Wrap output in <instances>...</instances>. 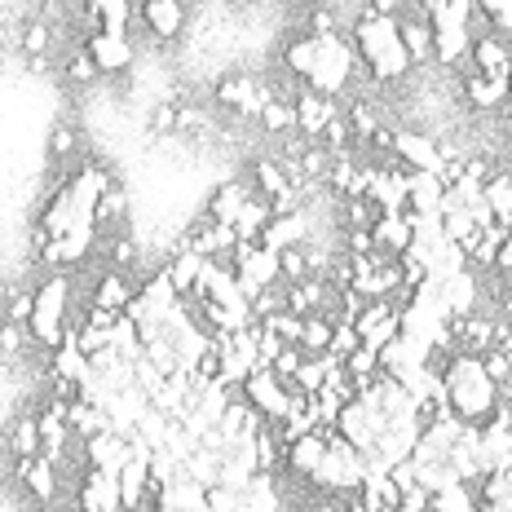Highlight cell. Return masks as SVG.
I'll list each match as a JSON object with an SVG mask.
<instances>
[{
  "mask_svg": "<svg viewBox=\"0 0 512 512\" xmlns=\"http://www.w3.org/2000/svg\"><path fill=\"white\" fill-rule=\"evenodd\" d=\"M18 477H23L27 495L40 499V504H53V499H58V468H53V464L23 460V464H18Z\"/></svg>",
  "mask_w": 512,
  "mask_h": 512,
  "instance_id": "22",
  "label": "cell"
},
{
  "mask_svg": "<svg viewBox=\"0 0 512 512\" xmlns=\"http://www.w3.org/2000/svg\"><path fill=\"white\" fill-rule=\"evenodd\" d=\"M261 128H270V133H287V128H296V106L292 102H279V98H270L261 106Z\"/></svg>",
  "mask_w": 512,
  "mask_h": 512,
  "instance_id": "38",
  "label": "cell"
},
{
  "mask_svg": "<svg viewBox=\"0 0 512 512\" xmlns=\"http://www.w3.org/2000/svg\"><path fill=\"white\" fill-rule=\"evenodd\" d=\"M137 18L159 40H177L181 27H186V5H177V0H146V5H137Z\"/></svg>",
  "mask_w": 512,
  "mask_h": 512,
  "instance_id": "11",
  "label": "cell"
},
{
  "mask_svg": "<svg viewBox=\"0 0 512 512\" xmlns=\"http://www.w3.org/2000/svg\"><path fill=\"white\" fill-rule=\"evenodd\" d=\"M301 362H305V354H301V345H287L283 354H279V362H274V376H279L283 384H292L296 380V371H301Z\"/></svg>",
  "mask_w": 512,
  "mask_h": 512,
  "instance_id": "47",
  "label": "cell"
},
{
  "mask_svg": "<svg viewBox=\"0 0 512 512\" xmlns=\"http://www.w3.org/2000/svg\"><path fill=\"white\" fill-rule=\"evenodd\" d=\"M345 376L354 380V389H358V384H367V380H376L380 376V354H376V349H367V345H358L354 354L345 358Z\"/></svg>",
  "mask_w": 512,
  "mask_h": 512,
  "instance_id": "35",
  "label": "cell"
},
{
  "mask_svg": "<svg viewBox=\"0 0 512 512\" xmlns=\"http://www.w3.org/2000/svg\"><path fill=\"white\" fill-rule=\"evenodd\" d=\"M442 393H446L451 415L464 424L486 420V415L499 407V389L490 384L482 358H468V354H455L451 367L442 371Z\"/></svg>",
  "mask_w": 512,
  "mask_h": 512,
  "instance_id": "1",
  "label": "cell"
},
{
  "mask_svg": "<svg viewBox=\"0 0 512 512\" xmlns=\"http://www.w3.org/2000/svg\"><path fill=\"white\" fill-rule=\"evenodd\" d=\"M239 504H243V495H234V490H226V486L208 490V512H239Z\"/></svg>",
  "mask_w": 512,
  "mask_h": 512,
  "instance_id": "50",
  "label": "cell"
},
{
  "mask_svg": "<svg viewBox=\"0 0 512 512\" xmlns=\"http://www.w3.org/2000/svg\"><path fill=\"white\" fill-rule=\"evenodd\" d=\"M252 177H256V190H261V199H279L283 190H292V181H287V173L279 168V159H256Z\"/></svg>",
  "mask_w": 512,
  "mask_h": 512,
  "instance_id": "32",
  "label": "cell"
},
{
  "mask_svg": "<svg viewBox=\"0 0 512 512\" xmlns=\"http://www.w3.org/2000/svg\"><path fill=\"white\" fill-rule=\"evenodd\" d=\"M336 102L332 98H318L314 89H305L301 98H296V128H301L305 137H323L327 133V124L336 120Z\"/></svg>",
  "mask_w": 512,
  "mask_h": 512,
  "instance_id": "13",
  "label": "cell"
},
{
  "mask_svg": "<svg viewBox=\"0 0 512 512\" xmlns=\"http://www.w3.org/2000/svg\"><path fill=\"white\" fill-rule=\"evenodd\" d=\"M371 239H376V252H384V256H407L411 243H415V234L407 226V217H376Z\"/></svg>",
  "mask_w": 512,
  "mask_h": 512,
  "instance_id": "20",
  "label": "cell"
},
{
  "mask_svg": "<svg viewBox=\"0 0 512 512\" xmlns=\"http://www.w3.org/2000/svg\"><path fill=\"white\" fill-rule=\"evenodd\" d=\"M168 429H173V420H168V415H159V411L151 407V411L142 415V424H137V442H146L151 451H164Z\"/></svg>",
  "mask_w": 512,
  "mask_h": 512,
  "instance_id": "37",
  "label": "cell"
},
{
  "mask_svg": "<svg viewBox=\"0 0 512 512\" xmlns=\"http://www.w3.org/2000/svg\"><path fill=\"white\" fill-rule=\"evenodd\" d=\"M442 190H446V181L437 173H407V212L437 217V208H442Z\"/></svg>",
  "mask_w": 512,
  "mask_h": 512,
  "instance_id": "14",
  "label": "cell"
},
{
  "mask_svg": "<svg viewBox=\"0 0 512 512\" xmlns=\"http://www.w3.org/2000/svg\"><path fill=\"white\" fill-rule=\"evenodd\" d=\"M89 58H93V67H98L102 76H120V71L133 67L137 49H133V40L128 36H102V31H93L89 36Z\"/></svg>",
  "mask_w": 512,
  "mask_h": 512,
  "instance_id": "8",
  "label": "cell"
},
{
  "mask_svg": "<svg viewBox=\"0 0 512 512\" xmlns=\"http://www.w3.org/2000/svg\"><path fill=\"white\" fill-rule=\"evenodd\" d=\"M80 508L84 512H124L120 477L115 473H89L84 486H80Z\"/></svg>",
  "mask_w": 512,
  "mask_h": 512,
  "instance_id": "10",
  "label": "cell"
},
{
  "mask_svg": "<svg viewBox=\"0 0 512 512\" xmlns=\"http://www.w3.org/2000/svg\"><path fill=\"white\" fill-rule=\"evenodd\" d=\"M358 345H362V340H358V327H354V323H336V327H332V349H327V354H336L340 362H345Z\"/></svg>",
  "mask_w": 512,
  "mask_h": 512,
  "instance_id": "44",
  "label": "cell"
},
{
  "mask_svg": "<svg viewBox=\"0 0 512 512\" xmlns=\"http://www.w3.org/2000/svg\"><path fill=\"white\" fill-rule=\"evenodd\" d=\"M429 508L433 512H477V495H473V486H446V490H437V495L429 499Z\"/></svg>",
  "mask_w": 512,
  "mask_h": 512,
  "instance_id": "34",
  "label": "cell"
},
{
  "mask_svg": "<svg viewBox=\"0 0 512 512\" xmlns=\"http://www.w3.org/2000/svg\"><path fill=\"white\" fill-rule=\"evenodd\" d=\"M336 433L345 437L354 451H371L376 446V424H371V415L358 407V402H349V407H340V415H336Z\"/></svg>",
  "mask_w": 512,
  "mask_h": 512,
  "instance_id": "15",
  "label": "cell"
},
{
  "mask_svg": "<svg viewBox=\"0 0 512 512\" xmlns=\"http://www.w3.org/2000/svg\"><path fill=\"white\" fill-rule=\"evenodd\" d=\"M512 473V411L499 407L495 424L482 429V477Z\"/></svg>",
  "mask_w": 512,
  "mask_h": 512,
  "instance_id": "6",
  "label": "cell"
},
{
  "mask_svg": "<svg viewBox=\"0 0 512 512\" xmlns=\"http://www.w3.org/2000/svg\"><path fill=\"white\" fill-rule=\"evenodd\" d=\"M442 305H446V314H451V323H455V318L473 314V305H477V274L464 270V274H455V279H446L442 283Z\"/></svg>",
  "mask_w": 512,
  "mask_h": 512,
  "instance_id": "21",
  "label": "cell"
},
{
  "mask_svg": "<svg viewBox=\"0 0 512 512\" xmlns=\"http://www.w3.org/2000/svg\"><path fill=\"white\" fill-rule=\"evenodd\" d=\"M314 71H309V89L318 93V98H340V93L354 84V67H358V53L354 45H349L340 31H332V36H314Z\"/></svg>",
  "mask_w": 512,
  "mask_h": 512,
  "instance_id": "2",
  "label": "cell"
},
{
  "mask_svg": "<svg viewBox=\"0 0 512 512\" xmlns=\"http://www.w3.org/2000/svg\"><path fill=\"white\" fill-rule=\"evenodd\" d=\"M199 270H204V256H199V252H190L186 243H181V252H173V261H168V279H173V287H177V296H181V301H186V296L195 292Z\"/></svg>",
  "mask_w": 512,
  "mask_h": 512,
  "instance_id": "26",
  "label": "cell"
},
{
  "mask_svg": "<svg viewBox=\"0 0 512 512\" xmlns=\"http://www.w3.org/2000/svg\"><path fill=\"white\" fill-rule=\"evenodd\" d=\"M279 265H283V279H287V287H292V283H305V279H309V256H305V243H301V248H287V252H279Z\"/></svg>",
  "mask_w": 512,
  "mask_h": 512,
  "instance_id": "42",
  "label": "cell"
},
{
  "mask_svg": "<svg viewBox=\"0 0 512 512\" xmlns=\"http://www.w3.org/2000/svg\"><path fill=\"white\" fill-rule=\"evenodd\" d=\"M464 53H473V36H468V27H442V31H433V58L437 62H460Z\"/></svg>",
  "mask_w": 512,
  "mask_h": 512,
  "instance_id": "29",
  "label": "cell"
},
{
  "mask_svg": "<svg viewBox=\"0 0 512 512\" xmlns=\"http://www.w3.org/2000/svg\"><path fill=\"white\" fill-rule=\"evenodd\" d=\"M5 446L18 455V464H23V460H40V424H36V415H23V420L9 424Z\"/></svg>",
  "mask_w": 512,
  "mask_h": 512,
  "instance_id": "27",
  "label": "cell"
},
{
  "mask_svg": "<svg viewBox=\"0 0 512 512\" xmlns=\"http://www.w3.org/2000/svg\"><path fill=\"white\" fill-rule=\"evenodd\" d=\"M18 45L27 49V58H40V53H49V45H53V27L45 18H31L23 27V36H18Z\"/></svg>",
  "mask_w": 512,
  "mask_h": 512,
  "instance_id": "39",
  "label": "cell"
},
{
  "mask_svg": "<svg viewBox=\"0 0 512 512\" xmlns=\"http://www.w3.org/2000/svg\"><path fill=\"white\" fill-rule=\"evenodd\" d=\"M305 239H309V217L301 208V212H292V217H274L261 234V248L265 252H287V248H301Z\"/></svg>",
  "mask_w": 512,
  "mask_h": 512,
  "instance_id": "12",
  "label": "cell"
},
{
  "mask_svg": "<svg viewBox=\"0 0 512 512\" xmlns=\"http://www.w3.org/2000/svg\"><path fill=\"white\" fill-rule=\"evenodd\" d=\"M495 270H512V230H508V239H504V248H499V256H495Z\"/></svg>",
  "mask_w": 512,
  "mask_h": 512,
  "instance_id": "53",
  "label": "cell"
},
{
  "mask_svg": "<svg viewBox=\"0 0 512 512\" xmlns=\"http://www.w3.org/2000/svg\"><path fill=\"white\" fill-rule=\"evenodd\" d=\"M9 45H18V40H14V31H9V23H0V49H9Z\"/></svg>",
  "mask_w": 512,
  "mask_h": 512,
  "instance_id": "54",
  "label": "cell"
},
{
  "mask_svg": "<svg viewBox=\"0 0 512 512\" xmlns=\"http://www.w3.org/2000/svg\"><path fill=\"white\" fill-rule=\"evenodd\" d=\"M398 36H402V49H407L411 62L433 58V27H429V18H424V9L420 14H398Z\"/></svg>",
  "mask_w": 512,
  "mask_h": 512,
  "instance_id": "16",
  "label": "cell"
},
{
  "mask_svg": "<svg viewBox=\"0 0 512 512\" xmlns=\"http://www.w3.org/2000/svg\"><path fill=\"white\" fill-rule=\"evenodd\" d=\"M482 199L490 204V212H495V221H504V226H512V173H495V177H486Z\"/></svg>",
  "mask_w": 512,
  "mask_h": 512,
  "instance_id": "31",
  "label": "cell"
},
{
  "mask_svg": "<svg viewBox=\"0 0 512 512\" xmlns=\"http://www.w3.org/2000/svg\"><path fill=\"white\" fill-rule=\"evenodd\" d=\"M67 318H71V279L67 274H49V279L36 287V309H31L27 332L36 345L58 349L62 336H67Z\"/></svg>",
  "mask_w": 512,
  "mask_h": 512,
  "instance_id": "3",
  "label": "cell"
},
{
  "mask_svg": "<svg viewBox=\"0 0 512 512\" xmlns=\"http://www.w3.org/2000/svg\"><path fill=\"white\" fill-rule=\"evenodd\" d=\"M49 151H53V159H67L71 151H76V133H71L67 124H62V128H53V137H49Z\"/></svg>",
  "mask_w": 512,
  "mask_h": 512,
  "instance_id": "52",
  "label": "cell"
},
{
  "mask_svg": "<svg viewBox=\"0 0 512 512\" xmlns=\"http://www.w3.org/2000/svg\"><path fill=\"white\" fill-rule=\"evenodd\" d=\"M508 76L512 71H499V76H468V84H464V93H468V102L473 106H482V111H495L499 102L508 98Z\"/></svg>",
  "mask_w": 512,
  "mask_h": 512,
  "instance_id": "23",
  "label": "cell"
},
{
  "mask_svg": "<svg viewBox=\"0 0 512 512\" xmlns=\"http://www.w3.org/2000/svg\"><path fill=\"white\" fill-rule=\"evenodd\" d=\"M323 455H327V442H323V433H309L301 437V442H292L283 451V468H292L296 477H314L318 473V464H323Z\"/></svg>",
  "mask_w": 512,
  "mask_h": 512,
  "instance_id": "18",
  "label": "cell"
},
{
  "mask_svg": "<svg viewBox=\"0 0 512 512\" xmlns=\"http://www.w3.org/2000/svg\"><path fill=\"white\" fill-rule=\"evenodd\" d=\"M146 362H151V367H155L164 380L181 371V358H177V349L168 345V340H155V345H146Z\"/></svg>",
  "mask_w": 512,
  "mask_h": 512,
  "instance_id": "40",
  "label": "cell"
},
{
  "mask_svg": "<svg viewBox=\"0 0 512 512\" xmlns=\"http://www.w3.org/2000/svg\"><path fill=\"white\" fill-rule=\"evenodd\" d=\"M243 402H248L261 420H287V384L274 376L270 367L252 371V376L243 380Z\"/></svg>",
  "mask_w": 512,
  "mask_h": 512,
  "instance_id": "4",
  "label": "cell"
},
{
  "mask_svg": "<svg viewBox=\"0 0 512 512\" xmlns=\"http://www.w3.org/2000/svg\"><path fill=\"white\" fill-rule=\"evenodd\" d=\"M177 111H181V106L159 102L155 115H151V133H173V128H177Z\"/></svg>",
  "mask_w": 512,
  "mask_h": 512,
  "instance_id": "51",
  "label": "cell"
},
{
  "mask_svg": "<svg viewBox=\"0 0 512 512\" xmlns=\"http://www.w3.org/2000/svg\"><path fill=\"white\" fill-rule=\"evenodd\" d=\"M27 327H18V323H0V354L5 358H18L27 349Z\"/></svg>",
  "mask_w": 512,
  "mask_h": 512,
  "instance_id": "46",
  "label": "cell"
},
{
  "mask_svg": "<svg viewBox=\"0 0 512 512\" xmlns=\"http://www.w3.org/2000/svg\"><path fill=\"white\" fill-rule=\"evenodd\" d=\"M482 367H486V376H490L495 389H499V380H512V354H508V349H499V354H486Z\"/></svg>",
  "mask_w": 512,
  "mask_h": 512,
  "instance_id": "49",
  "label": "cell"
},
{
  "mask_svg": "<svg viewBox=\"0 0 512 512\" xmlns=\"http://www.w3.org/2000/svg\"><path fill=\"white\" fill-rule=\"evenodd\" d=\"M468 58L477 62L482 76H499V71H512V49L504 45V36H482L473 40V53Z\"/></svg>",
  "mask_w": 512,
  "mask_h": 512,
  "instance_id": "24",
  "label": "cell"
},
{
  "mask_svg": "<svg viewBox=\"0 0 512 512\" xmlns=\"http://www.w3.org/2000/svg\"><path fill=\"white\" fill-rule=\"evenodd\" d=\"M98 76H102V71L93 67L89 49H84V53H71V58H67V80H71V84H93Z\"/></svg>",
  "mask_w": 512,
  "mask_h": 512,
  "instance_id": "45",
  "label": "cell"
},
{
  "mask_svg": "<svg viewBox=\"0 0 512 512\" xmlns=\"http://www.w3.org/2000/svg\"><path fill=\"white\" fill-rule=\"evenodd\" d=\"M482 9L490 18V27H495V36L499 31H512V0H482Z\"/></svg>",
  "mask_w": 512,
  "mask_h": 512,
  "instance_id": "48",
  "label": "cell"
},
{
  "mask_svg": "<svg viewBox=\"0 0 512 512\" xmlns=\"http://www.w3.org/2000/svg\"><path fill=\"white\" fill-rule=\"evenodd\" d=\"M124 212H128V190H124V186H111V190L102 195L98 212H93V230H111V226H120Z\"/></svg>",
  "mask_w": 512,
  "mask_h": 512,
  "instance_id": "33",
  "label": "cell"
},
{
  "mask_svg": "<svg viewBox=\"0 0 512 512\" xmlns=\"http://www.w3.org/2000/svg\"><path fill=\"white\" fill-rule=\"evenodd\" d=\"M93 243H98V230H93V226H76L71 234H62V239H49V243H45V252H36V261L62 274V265L84 261Z\"/></svg>",
  "mask_w": 512,
  "mask_h": 512,
  "instance_id": "7",
  "label": "cell"
},
{
  "mask_svg": "<svg viewBox=\"0 0 512 512\" xmlns=\"http://www.w3.org/2000/svg\"><path fill=\"white\" fill-rule=\"evenodd\" d=\"M0 495H5V482H0Z\"/></svg>",
  "mask_w": 512,
  "mask_h": 512,
  "instance_id": "55",
  "label": "cell"
},
{
  "mask_svg": "<svg viewBox=\"0 0 512 512\" xmlns=\"http://www.w3.org/2000/svg\"><path fill=\"white\" fill-rule=\"evenodd\" d=\"M323 380H327V371H323V362H318V358H305L301 362V371H296V389H301V393H309V398H314V393L318 389H323Z\"/></svg>",
  "mask_w": 512,
  "mask_h": 512,
  "instance_id": "43",
  "label": "cell"
},
{
  "mask_svg": "<svg viewBox=\"0 0 512 512\" xmlns=\"http://www.w3.org/2000/svg\"><path fill=\"white\" fill-rule=\"evenodd\" d=\"M84 460L93 464V473H115L120 477V468L133 460V446H128L124 437H115V433H98V437L84 442Z\"/></svg>",
  "mask_w": 512,
  "mask_h": 512,
  "instance_id": "9",
  "label": "cell"
},
{
  "mask_svg": "<svg viewBox=\"0 0 512 512\" xmlns=\"http://www.w3.org/2000/svg\"><path fill=\"white\" fill-rule=\"evenodd\" d=\"M133 296H137L133 292V279L120 274V270H106L102 279H98V287H93V305L106 309V314H124Z\"/></svg>",
  "mask_w": 512,
  "mask_h": 512,
  "instance_id": "19",
  "label": "cell"
},
{
  "mask_svg": "<svg viewBox=\"0 0 512 512\" xmlns=\"http://www.w3.org/2000/svg\"><path fill=\"white\" fill-rule=\"evenodd\" d=\"M252 199L248 181H221V190L208 199V221H217V226H234V217H239V208Z\"/></svg>",
  "mask_w": 512,
  "mask_h": 512,
  "instance_id": "17",
  "label": "cell"
},
{
  "mask_svg": "<svg viewBox=\"0 0 512 512\" xmlns=\"http://www.w3.org/2000/svg\"><path fill=\"white\" fill-rule=\"evenodd\" d=\"M393 155H398V164H407L411 173H437L442 177V168H446L442 146H437L433 137L415 133V128H398V133H393Z\"/></svg>",
  "mask_w": 512,
  "mask_h": 512,
  "instance_id": "5",
  "label": "cell"
},
{
  "mask_svg": "<svg viewBox=\"0 0 512 512\" xmlns=\"http://www.w3.org/2000/svg\"><path fill=\"white\" fill-rule=\"evenodd\" d=\"M137 296H142V301L151 305V309H159V314H168V309H173V305L181 301L177 287H173V279H168V265H164V270H155L151 279L137 287Z\"/></svg>",
  "mask_w": 512,
  "mask_h": 512,
  "instance_id": "30",
  "label": "cell"
},
{
  "mask_svg": "<svg viewBox=\"0 0 512 512\" xmlns=\"http://www.w3.org/2000/svg\"><path fill=\"white\" fill-rule=\"evenodd\" d=\"M314 53H318L314 36H301V40H292V45L283 49V62H287V71H292V76H301V80H309V71H314Z\"/></svg>",
  "mask_w": 512,
  "mask_h": 512,
  "instance_id": "36",
  "label": "cell"
},
{
  "mask_svg": "<svg viewBox=\"0 0 512 512\" xmlns=\"http://www.w3.org/2000/svg\"><path fill=\"white\" fill-rule=\"evenodd\" d=\"M67 424L80 442H89V437H98V433H111V415L98 407H84V402H71L67 407Z\"/></svg>",
  "mask_w": 512,
  "mask_h": 512,
  "instance_id": "28",
  "label": "cell"
},
{
  "mask_svg": "<svg viewBox=\"0 0 512 512\" xmlns=\"http://www.w3.org/2000/svg\"><path fill=\"white\" fill-rule=\"evenodd\" d=\"M31 309H36V287H14V292H9V314H5V323L27 327V323H31Z\"/></svg>",
  "mask_w": 512,
  "mask_h": 512,
  "instance_id": "41",
  "label": "cell"
},
{
  "mask_svg": "<svg viewBox=\"0 0 512 512\" xmlns=\"http://www.w3.org/2000/svg\"><path fill=\"white\" fill-rule=\"evenodd\" d=\"M274 221V212H270V199H248V204L239 208V217H234V234H239L243 243H261V234H265V226Z\"/></svg>",
  "mask_w": 512,
  "mask_h": 512,
  "instance_id": "25",
  "label": "cell"
}]
</instances>
